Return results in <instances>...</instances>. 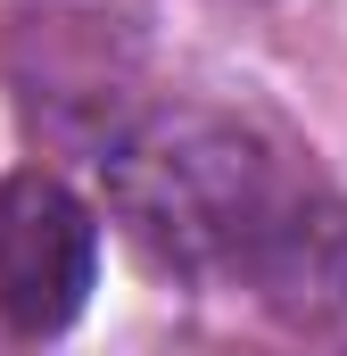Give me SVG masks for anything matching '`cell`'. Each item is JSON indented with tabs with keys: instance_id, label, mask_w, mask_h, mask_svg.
Wrapping results in <instances>:
<instances>
[{
	"instance_id": "obj_2",
	"label": "cell",
	"mask_w": 347,
	"mask_h": 356,
	"mask_svg": "<svg viewBox=\"0 0 347 356\" xmlns=\"http://www.w3.org/2000/svg\"><path fill=\"white\" fill-rule=\"evenodd\" d=\"M99 273V216L58 175H0V332L50 340L83 315Z\"/></svg>"
},
{
	"instance_id": "obj_1",
	"label": "cell",
	"mask_w": 347,
	"mask_h": 356,
	"mask_svg": "<svg viewBox=\"0 0 347 356\" xmlns=\"http://www.w3.org/2000/svg\"><path fill=\"white\" fill-rule=\"evenodd\" d=\"M99 182L166 282L240 290L298 332L347 315V199L264 124L190 99L149 108L99 133Z\"/></svg>"
}]
</instances>
